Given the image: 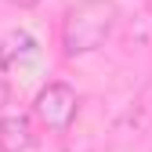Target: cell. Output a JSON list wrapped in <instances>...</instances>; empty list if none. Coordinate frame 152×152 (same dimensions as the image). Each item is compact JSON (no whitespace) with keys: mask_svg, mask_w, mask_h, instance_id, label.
Returning <instances> with one entry per match:
<instances>
[{"mask_svg":"<svg viewBox=\"0 0 152 152\" xmlns=\"http://www.w3.org/2000/svg\"><path fill=\"white\" fill-rule=\"evenodd\" d=\"M33 54H36V36L26 33V29H11L4 40H0V62L4 65H11L18 58H33Z\"/></svg>","mask_w":152,"mask_h":152,"instance_id":"obj_4","label":"cell"},{"mask_svg":"<svg viewBox=\"0 0 152 152\" xmlns=\"http://www.w3.org/2000/svg\"><path fill=\"white\" fill-rule=\"evenodd\" d=\"M0 76H4V62H0Z\"/></svg>","mask_w":152,"mask_h":152,"instance_id":"obj_5","label":"cell"},{"mask_svg":"<svg viewBox=\"0 0 152 152\" xmlns=\"http://www.w3.org/2000/svg\"><path fill=\"white\" fill-rule=\"evenodd\" d=\"M22 4H33V0H22Z\"/></svg>","mask_w":152,"mask_h":152,"instance_id":"obj_6","label":"cell"},{"mask_svg":"<svg viewBox=\"0 0 152 152\" xmlns=\"http://www.w3.org/2000/svg\"><path fill=\"white\" fill-rule=\"evenodd\" d=\"M76 112H80V98H76V91L69 83H62V80H51L33 98V116L47 130H54V134H65L76 123Z\"/></svg>","mask_w":152,"mask_h":152,"instance_id":"obj_2","label":"cell"},{"mask_svg":"<svg viewBox=\"0 0 152 152\" xmlns=\"http://www.w3.org/2000/svg\"><path fill=\"white\" fill-rule=\"evenodd\" d=\"M116 22H120V11L112 0H76L62 15V51L69 58L98 51L112 36Z\"/></svg>","mask_w":152,"mask_h":152,"instance_id":"obj_1","label":"cell"},{"mask_svg":"<svg viewBox=\"0 0 152 152\" xmlns=\"http://www.w3.org/2000/svg\"><path fill=\"white\" fill-rule=\"evenodd\" d=\"M33 148V123L22 112L0 116V152H29Z\"/></svg>","mask_w":152,"mask_h":152,"instance_id":"obj_3","label":"cell"}]
</instances>
